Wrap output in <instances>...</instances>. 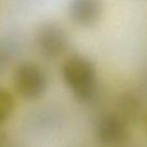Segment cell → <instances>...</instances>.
<instances>
[{
	"mask_svg": "<svg viewBox=\"0 0 147 147\" xmlns=\"http://www.w3.org/2000/svg\"><path fill=\"white\" fill-rule=\"evenodd\" d=\"M62 78L77 101L91 103L98 95V75L94 63L83 56L68 57L61 68Z\"/></svg>",
	"mask_w": 147,
	"mask_h": 147,
	"instance_id": "1",
	"label": "cell"
},
{
	"mask_svg": "<svg viewBox=\"0 0 147 147\" xmlns=\"http://www.w3.org/2000/svg\"><path fill=\"white\" fill-rule=\"evenodd\" d=\"M94 136L99 147H124L130 139L129 125L116 114H107L96 123Z\"/></svg>",
	"mask_w": 147,
	"mask_h": 147,
	"instance_id": "4",
	"label": "cell"
},
{
	"mask_svg": "<svg viewBox=\"0 0 147 147\" xmlns=\"http://www.w3.org/2000/svg\"><path fill=\"white\" fill-rule=\"evenodd\" d=\"M13 85L16 93L26 101L39 99L47 88V75L33 62H23L15 68Z\"/></svg>",
	"mask_w": 147,
	"mask_h": 147,
	"instance_id": "2",
	"label": "cell"
},
{
	"mask_svg": "<svg viewBox=\"0 0 147 147\" xmlns=\"http://www.w3.org/2000/svg\"><path fill=\"white\" fill-rule=\"evenodd\" d=\"M144 125H145V132H146V134H147V115L145 116V118H144Z\"/></svg>",
	"mask_w": 147,
	"mask_h": 147,
	"instance_id": "9",
	"label": "cell"
},
{
	"mask_svg": "<svg viewBox=\"0 0 147 147\" xmlns=\"http://www.w3.org/2000/svg\"><path fill=\"white\" fill-rule=\"evenodd\" d=\"M14 107H15V101L13 94L9 91L0 87V124L7 121L11 116L14 111Z\"/></svg>",
	"mask_w": 147,
	"mask_h": 147,
	"instance_id": "7",
	"label": "cell"
},
{
	"mask_svg": "<svg viewBox=\"0 0 147 147\" xmlns=\"http://www.w3.org/2000/svg\"><path fill=\"white\" fill-rule=\"evenodd\" d=\"M34 42L40 55L47 60L62 56L69 47L67 31L56 22H45L36 31Z\"/></svg>",
	"mask_w": 147,
	"mask_h": 147,
	"instance_id": "3",
	"label": "cell"
},
{
	"mask_svg": "<svg viewBox=\"0 0 147 147\" xmlns=\"http://www.w3.org/2000/svg\"><path fill=\"white\" fill-rule=\"evenodd\" d=\"M146 82H147V76H146Z\"/></svg>",
	"mask_w": 147,
	"mask_h": 147,
	"instance_id": "10",
	"label": "cell"
},
{
	"mask_svg": "<svg viewBox=\"0 0 147 147\" xmlns=\"http://www.w3.org/2000/svg\"><path fill=\"white\" fill-rule=\"evenodd\" d=\"M114 114H116L127 125L137 124L138 122L144 121L147 114L145 111V102L142 96L133 91L122 93L117 99Z\"/></svg>",
	"mask_w": 147,
	"mask_h": 147,
	"instance_id": "6",
	"label": "cell"
},
{
	"mask_svg": "<svg viewBox=\"0 0 147 147\" xmlns=\"http://www.w3.org/2000/svg\"><path fill=\"white\" fill-rule=\"evenodd\" d=\"M102 10V0H70L68 5L70 20L84 28L94 25L100 20Z\"/></svg>",
	"mask_w": 147,
	"mask_h": 147,
	"instance_id": "5",
	"label": "cell"
},
{
	"mask_svg": "<svg viewBox=\"0 0 147 147\" xmlns=\"http://www.w3.org/2000/svg\"><path fill=\"white\" fill-rule=\"evenodd\" d=\"M7 139H8V138H7L6 131L0 127V147H5V145H6V142H7Z\"/></svg>",
	"mask_w": 147,
	"mask_h": 147,
	"instance_id": "8",
	"label": "cell"
}]
</instances>
